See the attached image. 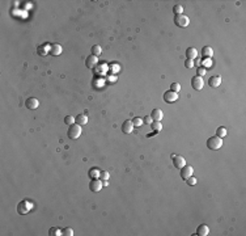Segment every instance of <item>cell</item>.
<instances>
[{
	"label": "cell",
	"mask_w": 246,
	"mask_h": 236,
	"mask_svg": "<svg viewBox=\"0 0 246 236\" xmlns=\"http://www.w3.org/2000/svg\"><path fill=\"white\" fill-rule=\"evenodd\" d=\"M202 55L204 58H211L213 55V49L210 47V46H204V47L202 49Z\"/></svg>",
	"instance_id": "obj_19"
},
{
	"label": "cell",
	"mask_w": 246,
	"mask_h": 236,
	"mask_svg": "<svg viewBox=\"0 0 246 236\" xmlns=\"http://www.w3.org/2000/svg\"><path fill=\"white\" fill-rule=\"evenodd\" d=\"M143 122L147 123V125H151L153 122V119H152L151 115H147V117H144V119H143Z\"/></svg>",
	"instance_id": "obj_35"
},
{
	"label": "cell",
	"mask_w": 246,
	"mask_h": 236,
	"mask_svg": "<svg viewBox=\"0 0 246 236\" xmlns=\"http://www.w3.org/2000/svg\"><path fill=\"white\" fill-rule=\"evenodd\" d=\"M102 53V49L100 45H94L93 47H92V55H96V57H98V55H101Z\"/></svg>",
	"instance_id": "obj_23"
},
{
	"label": "cell",
	"mask_w": 246,
	"mask_h": 236,
	"mask_svg": "<svg viewBox=\"0 0 246 236\" xmlns=\"http://www.w3.org/2000/svg\"><path fill=\"white\" fill-rule=\"evenodd\" d=\"M208 234H210V228L206 224H200L196 228V235H199V236H207Z\"/></svg>",
	"instance_id": "obj_17"
},
{
	"label": "cell",
	"mask_w": 246,
	"mask_h": 236,
	"mask_svg": "<svg viewBox=\"0 0 246 236\" xmlns=\"http://www.w3.org/2000/svg\"><path fill=\"white\" fill-rule=\"evenodd\" d=\"M104 181H105V182H104V184H102V185H105V186H108V185H109V182H108V181H106V180H104Z\"/></svg>",
	"instance_id": "obj_36"
},
{
	"label": "cell",
	"mask_w": 246,
	"mask_h": 236,
	"mask_svg": "<svg viewBox=\"0 0 246 236\" xmlns=\"http://www.w3.org/2000/svg\"><path fill=\"white\" fill-rule=\"evenodd\" d=\"M134 130V123L131 121H124L122 125V131L124 134H131Z\"/></svg>",
	"instance_id": "obj_15"
},
{
	"label": "cell",
	"mask_w": 246,
	"mask_h": 236,
	"mask_svg": "<svg viewBox=\"0 0 246 236\" xmlns=\"http://www.w3.org/2000/svg\"><path fill=\"white\" fill-rule=\"evenodd\" d=\"M131 122L134 123V126H141V125H143V119L140 117H135V118H132Z\"/></svg>",
	"instance_id": "obj_29"
},
{
	"label": "cell",
	"mask_w": 246,
	"mask_h": 236,
	"mask_svg": "<svg viewBox=\"0 0 246 236\" xmlns=\"http://www.w3.org/2000/svg\"><path fill=\"white\" fill-rule=\"evenodd\" d=\"M185 66H186L187 68H193L194 67V61H191V59H186V61H185Z\"/></svg>",
	"instance_id": "obj_33"
},
{
	"label": "cell",
	"mask_w": 246,
	"mask_h": 236,
	"mask_svg": "<svg viewBox=\"0 0 246 236\" xmlns=\"http://www.w3.org/2000/svg\"><path fill=\"white\" fill-rule=\"evenodd\" d=\"M185 181H186L189 185H191V186H193V185H195V184H196L198 180H196L195 177H193V176H190V177H189L187 180H185Z\"/></svg>",
	"instance_id": "obj_31"
},
{
	"label": "cell",
	"mask_w": 246,
	"mask_h": 236,
	"mask_svg": "<svg viewBox=\"0 0 246 236\" xmlns=\"http://www.w3.org/2000/svg\"><path fill=\"white\" fill-rule=\"evenodd\" d=\"M97 176H100L98 169H90L89 170V177H97Z\"/></svg>",
	"instance_id": "obj_32"
},
{
	"label": "cell",
	"mask_w": 246,
	"mask_h": 236,
	"mask_svg": "<svg viewBox=\"0 0 246 236\" xmlns=\"http://www.w3.org/2000/svg\"><path fill=\"white\" fill-rule=\"evenodd\" d=\"M151 117L153 121H161L164 118V113H162L161 109H153L152 113H151Z\"/></svg>",
	"instance_id": "obj_14"
},
{
	"label": "cell",
	"mask_w": 246,
	"mask_h": 236,
	"mask_svg": "<svg viewBox=\"0 0 246 236\" xmlns=\"http://www.w3.org/2000/svg\"><path fill=\"white\" fill-rule=\"evenodd\" d=\"M49 235H50V236H59V235H63V234H62V230H60V228L51 227V228L49 230Z\"/></svg>",
	"instance_id": "obj_21"
},
{
	"label": "cell",
	"mask_w": 246,
	"mask_h": 236,
	"mask_svg": "<svg viewBox=\"0 0 246 236\" xmlns=\"http://www.w3.org/2000/svg\"><path fill=\"white\" fill-rule=\"evenodd\" d=\"M173 12H174V15H175V16L182 15V13H183V7H182V6H179V4H177V6H174V7H173Z\"/></svg>",
	"instance_id": "obj_24"
},
{
	"label": "cell",
	"mask_w": 246,
	"mask_h": 236,
	"mask_svg": "<svg viewBox=\"0 0 246 236\" xmlns=\"http://www.w3.org/2000/svg\"><path fill=\"white\" fill-rule=\"evenodd\" d=\"M31 207H33L31 202L28 201V200H24V201H21L17 205V212H18V214H21V215H25V214H28V212L31 210Z\"/></svg>",
	"instance_id": "obj_3"
},
{
	"label": "cell",
	"mask_w": 246,
	"mask_h": 236,
	"mask_svg": "<svg viewBox=\"0 0 246 236\" xmlns=\"http://www.w3.org/2000/svg\"><path fill=\"white\" fill-rule=\"evenodd\" d=\"M208 84L212 88H217L221 84V76L220 75H215V76H211L210 80H208Z\"/></svg>",
	"instance_id": "obj_13"
},
{
	"label": "cell",
	"mask_w": 246,
	"mask_h": 236,
	"mask_svg": "<svg viewBox=\"0 0 246 236\" xmlns=\"http://www.w3.org/2000/svg\"><path fill=\"white\" fill-rule=\"evenodd\" d=\"M164 100L166 103H175L178 100V93L177 92H173V91H168L164 93Z\"/></svg>",
	"instance_id": "obj_7"
},
{
	"label": "cell",
	"mask_w": 246,
	"mask_h": 236,
	"mask_svg": "<svg viewBox=\"0 0 246 236\" xmlns=\"http://www.w3.org/2000/svg\"><path fill=\"white\" fill-rule=\"evenodd\" d=\"M110 177V173L108 172V170H101L100 172V178L101 180H108Z\"/></svg>",
	"instance_id": "obj_30"
},
{
	"label": "cell",
	"mask_w": 246,
	"mask_h": 236,
	"mask_svg": "<svg viewBox=\"0 0 246 236\" xmlns=\"http://www.w3.org/2000/svg\"><path fill=\"white\" fill-rule=\"evenodd\" d=\"M170 91L177 92V93H178V92L181 91V84H179V83H173V84L170 85Z\"/></svg>",
	"instance_id": "obj_28"
},
{
	"label": "cell",
	"mask_w": 246,
	"mask_h": 236,
	"mask_svg": "<svg viewBox=\"0 0 246 236\" xmlns=\"http://www.w3.org/2000/svg\"><path fill=\"white\" fill-rule=\"evenodd\" d=\"M64 122H66V125H68V126H71V125L75 123V117H72V115H67V117L64 118Z\"/></svg>",
	"instance_id": "obj_27"
},
{
	"label": "cell",
	"mask_w": 246,
	"mask_h": 236,
	"mask_svg": "<svg viewBox=\"0 0 246 236\" xmlns=\"http://www.w3.org/2000/svg\"><path fill=\"white\" fill-rule=\"evenodd\" d=\"M174 22H175V25L179 26V28H186L190 24V18L182 13V15H178V16L174 17Z\"/></svg>",
	"instance_id": "obj_4"
},
{
	"label": "cell",
	"mask_w": 246,
	"mask_h": 236,
	"mask_svg": "<svg viewBox=\"0 0 246 236\" xmlns=\"http://www.w3.org/2000/svg\"><path fill=\"white\" fill-rule=\"evenodd\" d=\"M25 106L28 109H31V110H34V109H37L39 106V101L35 99V97H29L26 101H25Z\"/></svg>",
	"instance_id": "obj_8"
},
{
	"label": "cell",
	"mask_w": 246,
	"mask_h": 236,
	"mask_svg": "<svg viewBox=\"0 0 246 236\" xmlns=\"http://www.w3.org/2000/svg\"><path fill=\"white\" fill-rule=\"evenodd\" d=\"M207 147L212 151H217L222 147V138L219 137H211L207 139Z\"/></svg>",
	"instance_id": "obj_1"
},
{
	"label": "cell",
	"mask_w": 246,
	"mask_h": 236,
	"mask_svg": "<svg viewBox=\"0 0 246 236\" xmlns=\"http://www.w3.org/2000/svg\"><path fill=\"white\" fill-rule=\"evenodd\" d=\"M151 127H152L153 133H160L161 129H162V125H161L160 121H153V122L151 123Z\"/></svg>",
	"instance_id": "obj_20"
},
{
	"label": "cell",
	"mask_w": 246,
	"mask_h": 236,
	"mask_svg": "<svg viewBox=\"0 0 246 236\" xmlns=\"http://www.w3.org/2000/svg\"><path fill=\"white\" fill-rule=\"evenodd\" d=\"M195 58H198V50L195 47H189L186 50V59H191V61H194Z\"/></svg>",
	"instance_id": "obj_16"
},
{
	"label": "cell",
	"mask_w": 246,
	"mask_h": 236,
	"mask_svg": "<svg viewBox=\"0 0 246 236\" xmlns=\"http://www.w3.org/2000/svg\"><path fill=\"white\" fill-rule=\"evenodd\" d=\"M67 135H68L69 139H77V138L81 135V126L80 125H77V123L71 125L69 129H68Z\"/></svg>",
	"instance_id": "obj_2"
},
{
	"label": "cell",
	"mask_w": 246,
	"mask_h": 236,
	"mask_svg": "<svg viewBox=\"0 0 246 236\" xmlns=\"http://www.w3.org/2000/svg\"><path fill=\"white\" fill-rule=\"evenodd\" d=\"M202 64H203V67L206 68H211L212 67V62H211V58H204V61L202 62Z\"/></svg>",
	"instance_id": "obj_25"
},
{
	"label": "cell",
	"mask_w": 246,
	"mask_h": 236,
	"mask_svg": "<svg viewBox=\"0 0 246 236\" xmlns=\"http://www.w3.org/2000/svg\"><path fill=\"white\" fill-rule=\"evenodd\" d=\"M75 122L77 125H80V126H83V125H86L88 123V117L85 114H79L77 117L75 118Z\"/></svg>",
	"instance_id": "obj_18"
},
{
	"label": "cell",
	"mask_w": 246,
	"mask_h": 236,
	"mask_svg": "<svg viewBox=\"0 0 246 236\" xmlns=\"http://www.w3.org/2000/svg\"><path fill=\"white\" fill-rule=\"evenodd\" d=\"M89 188H90L92 192L97 193V192H100L101 189H102V182L100 181L98 178H93V180L90 181V184H89Z\"/></svg>",
	"instance_id": "obj_10"
},
{
	"label": "cell",
	"mask_w": 246,
	"mask_h": 236,
	"mask_svg": "<svg viewBox=\"0 0 246 236\" xmlns=\"http://www.w3.org/2000/svg\"><path fill=\"white\" fill-rule=\"evenodd\" d=\"M206 72H207V70L204 67H199L198 68V76H204L206 75Z\"/></svg>",
	"instance_id": "obj_34"
},
{
	"label": "cell",
	"mask_w": 246,
	"mask_h": 236,
	"mask_svg": "<svg viewBox=\"0 0 246 236\" xmlns=\"http://www.w3.org/2000/svg\"><path fill=\"white\" fill-rule=\"evenodd\" d=\"M225 135H226V129H225L224 126H220V127L216 130V137H219V138H224Z\"/></svg>",
	"instance_id": "obj_22"
},
{
	"label": "cell",
	"mask_w": 246,
	"mask_h": 236,
	"mask_svg": "<svg viewBox=\"0 0 246 236\" xmlns=\"http://www.w3.org/2000/svg\"><path fill=\"white\" fill-rule=\"evenodd\" d=\"M203 85H204V81H203V77L202 76H194L193 79H191V87L194 88V89H196V91H200L202 88H203Z\"/></svg>",
	"instance_id": "obj_5"
},
{
	"label": "cell",
	"mask_w": 246,
	"mask_h": 236,
	"mask_svg": "<svg viewBox=\"0 0 246 236\" xmlns=\"http://www.w3.org/2000/svg\"><path fill=\"white\" fill-rule=\"evenodd\" d=\"M193 173H194V168L191 165H185V167H182L181 168V177H182L183 180H187L190 176H193Z\"/></svg>",
	"instance_id": "obj_6"
},
{
	"label": "cell",
	"mask_w": 246,
	"mask_h": 236,
	"mask_svg": "<svg viewBox=\"0 0 246 236\" xmlns=\"http://www.w3.org/2000/svg\"><path fill=\"white\" fill-rule=\"evenodd\" d=\"M62 234L64 236H73V230L71 227H66V228L62 230Z\"/></svg>",
	"instance_id": "obj_26"
},
{
	"label": "cell",
	"mask_w": 246,
	"mask_h": 236,
	"mask_svg": "<svg viewBox=\"0 0 246 236\" xmlns=\"http://www.w3.org/2000/svg\"><path fill=\"white\" fill-rule=\"evenodd\" d=\"M173 164H174L175 168L181 169L182 167L186 165V160H185L182 156H175V155H174V156H173Z\"/></svg>",
	"instance_id": "obj_12"
},
{
	"label": "cell",
	"mask_w": 246,
	"mask_h": 236,
	"mask_svg": "<svg viewBox=\"0 0 246 236\" xmlns=\"http://www.w3.org/2000/svg\"><path fill=\"white\" fill-rule=\"evenodd\" d=\"M97 63H98V57H96V55H89L86 59H85V66L88 68H93L97 66Z\"/></svg>",
	"instance_id": "obj_9"
},
{
	"label": "cell",
	"mask_w": 246,
	"mask_h": 236,
	"mask_svg": "<svg viewBox=\"0 0 246 236\" xmlns=\"http://www.w3.org/2000/svg\"><path fill=\"white\" fill-rule=\"evenodd\" d=\"M63 51L62 46H60L59 43H53L50 47V55H53V57H58V55H60Z\"/></svg>",
	"instance_id": "obj_11"
}]
</instances>
